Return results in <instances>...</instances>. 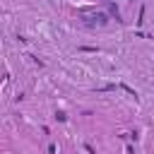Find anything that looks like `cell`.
I'll use <instances>...</instances> for the list:
<instances>
[{"instance_id": "obj_1", "label": "cell", "mask_w": 154, "mask_h": 154, "mask_svg": "<svg viewBox=\"0 0 154 154\" xmlns=\"http://www.w3.org/2000/svg\"><path fill=\"white\" fill-rule=\"evenodd\" d=\"M84 19H87V22H89V24H99V26H101V24H106V22H108V17H106V14H103V12H91V14H87V17H84Z\"/></svg>"}]
</instances>
